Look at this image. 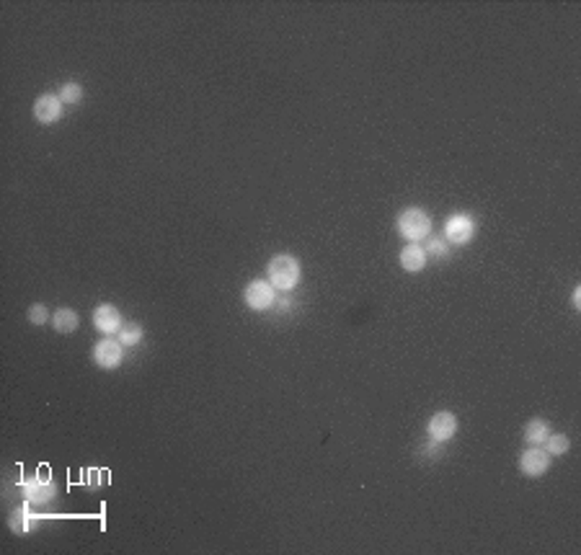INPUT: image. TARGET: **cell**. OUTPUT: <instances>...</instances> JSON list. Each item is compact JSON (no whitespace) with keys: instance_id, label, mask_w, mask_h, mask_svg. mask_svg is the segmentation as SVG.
Here are the masks:
<instances>
[{"instance_id":"6da1fadb","label":"cell","mask_w":581,"mask_h":555,"mask_svg":"<svg viewBox=\"0 0 581 555\" xmlns=\"http://www.w3.org/2000/svg\"><path fill=\"white\" fill-rule=\"evenodd\" d=\"M267 274L274 290L289 292L300 282V261H297V256H292V253H277V256L269 261Z\"/></svg>"},{"instance_id":"7a4b0ae2","label":"cell","mask_w":581,"mask_h":555,"mask_svg":"<svg viewBox=\"0 0 581 555\" xmlns=\"http://www.w3.org/2000/svg\"><path fill=\"white\" fill-rule=\"evenodd\" d=\"M400 238H406L408 243H419L421 238H427L432 233V217L421 207H406L395 220Z\"/></svg>"},{"instance_id":"3957f363","label":"cell","mask_w":581,"mask_h":555,"mask_svg":"<svg viewBox=\"0 0 581 555\" xmlns=\"http://www.w3.org/2000/svg\"><path fill=\"white\" fill-rule=\"evenodd\" d=\"M476 217L470 212H455L444 220V240L452 245H468L476 236Z\"/></svg>"},{"instance_id":"277c9868","label":"cell","mask_w":581,"mask_h":555,"mask_svg":"<svg viewBox=\"0 0 581 555\" xmlns=\"http://www.w3.org/2000/svg\"><path fill=\"white\" fill-rule=\"evenodd\" d=\"M243 302L251 307L253 312H267L277 305V295H274L272 282L267 279H253L251 285L243 290Z\"/></svg>"},{"instance_id":"5b68a950","label":"cell","mask_w":581,"mask_h":555,"mask_svg":"<svg viewBox=\"0 0 581 555\" xmlns=\"http://www.w3.org/2000/svg\"><path fill=\"white\" fill-rule=\"evenodd\" d=\"M91 354L98 369H117L122 361H124V344H122L119 339L104 336L101 341H96Z\"/></svg>"},{"instance_id":"8992f818","label":"cell","mask_w":581,"mask_h":555,"mask_svg":"<svg viewBox=\"0 0 581 555\" xmlns=\"http://www.w3.org/2000/svg\"><path fill=\"white\" fill-rule=\"evenodd\" d=\"M548 467H550V455H548L545 447H540V444L527 447V450L519 455V470L525 472L527 478H540V475H545Z\"/></svg>"},{"instance_id":"52a82bcc","label":"cell","mask_w":581,"mask_h":555,"mask_svg":"<svg viewBox=\"0 0 581 555\" xmlns=\"http://www.w3.org/2000/svg\"><path fill=\"white\" fill-rule=\"evenodd\" d=\"M427 434L432 442H449L457 434V416L449 411H437L427 423Z\"/></svg>"},{"instance_id":"ba28073f","label":"cell","mask_w":581,"mask_h":555,"mask_svg":"<svg viewBox=\"0 0 581 555\" xmlns=\"http://www.w3.org/2000/svg\"><path fill=\"white\" fill-rule=\"evenodd\" d=\"M63 98L55 93H42L34 101V119L39 125H55L63 117Z\"/></svg>"},{"instance_id":"9c48e42d","label":"cell","mask_w":581,"mask_h":555,"mask_svg":"<svg viewBox=\"0 0 581 555\" xmlns=\"http://www.w3.org/2000/svg\"><path fill=\"white\" fill-rule=\"evenodd\" d=\"M93 326L104 333V336H112V333H119V328L124 326V320H122V312L117 310V307L104 302V305H98L96 310H93Z\"/></svg>"},{"instance_id":"30bf717a","label":"cell","mask_w":581,"mask_h":555,"mask_svg":"<svg viewBox=\"0 0 581 555\" xmlns=\"http://www.w3.org/2000/svg\"><path fill=\"white\" fill-rule=\"evenodd\" d=\"M21 491L28 504H47V501L55 499V483H52V480H42L39 475L23 480Z\"/></svg>"},{"instance_id":"8fae6325","label":"cell","mask_w":581,"mask_h":555,"mask_svg":"<svg viewBox=\"0 0 581 555\" xmlns=\"http://www.w3.org/2000/svg\"><path fill=\"white\" fill-rule=\"evenodd\" d=\"M400 266L408 271V274H419L424 266H427L429 256L427 250H424V245L421 243H408L403 245V250H400Z\"/></svg>"},{"instance_id":"7c38bea8","label":"cell","mask_w":581,"mask_h":555,"mask_svg":"<svg viewBox=\"0 0 581 555\" xmlns=\"http://www.w3.org/2000/svg\"><path fill=\"white\" fill-rule=\"evenodd\" d=\"M52 326H55L57 333H73L80 326V318H78V312L73 307H60L52 315Z\"/></svg>"},{"instance_id":"4fadbf2b","label":"cell","mask_w":581,"mask_h":555,"mask_svg":"<svg viewBox=\"0 0 581 555\" xmlns=\"http://www.w3.org/2000/svg\"><path fill=\"white\" fill-rule=\"evenodd\" d=\"M550 434V423L545 418H530L525 426V442L527 444H543Z\"/></svg>"},{"instance_id":"5bb4252c","label":"cell","mask_w":581,"mask_h":555,"mask_svg":"<svg viewBox=\"0 0 581 555\" xmlns=\"http://www.w3.org/2000/svg\"><path fill=\"white\" fill-rule=\"evenodd\" d=\"M26 504H28V501H26ZM26 504L16 507L14 512H11V517H8V524H11V529H14L16 534H26L28 524H31V514H28Z\"/></svg>"},{"instance_id":"9a60e30c","label":"cell","mask_w":581,"mask_h":555,"mask_svg":"<svg viewBox=\"0 0 581 555\" xmlns=\"http://www.w3.org/2000/svg\"><path fill=\"white\" fill-rule=\"evenodd\" d=\"M142 336H145V331H142L140 323H132V320H127L124 326L119 328V341L124 344V347H137L142 341Z\"/></svg>"},{"instance_id":"2e32d148","label":"cell","mask_w":581,"mask_h":555,"mask_svg":"<svg viewBox=\"0 0 581 555\" xmlns=\"http://www.w3.org/2000/svg\"><path fill=\"white\" fill-rule=\"evenodd\" d=\"M83 85L75 83V80H68V83H63V88H60V93L57 96L63 98L65 106H73V104H80L83 101Z\"/></svg>"},{"instance_id":"e0dca14e","label":"cell","mask_w":581,"mask_h":555,"mask_svg":"<svg viewBox=\"0 0 581 555\" xmlns=\"http://www.w3.org/2000/svg\"><path fill=\"white\" fill-rule=\"evenodd\" d=\"M543 444H545L548 455H566L568 447H571L566 434H548V439Z\"/></svg>"},{"instance_id":"ac0fdd59","label":"cell","mask_w":581,"mask_h":555,"mask_svg":"<svg viewBox=\"0 0 581 555\" xmlns=\"http://www.w3.org/2000/svg\"><path fill=\"white\" fill-rule=\"evenodd\" d=\"M26 320L31 323V326H44L47 320H52L49 318V310L42 305V302H36V305H31L26 310Z\"/></svg>"},{"instance_id":"d6986e66","label":"cell","mask_w":581,"mask_h":555,"mask_svg":"<svg viewBox=\"0 0 581 555\" xmlns=\"http://www.w3.org/2000/svg\"><path fill=\"white\" fill-rule=\"evenodd\" d=\"M424 250H427V256H439V258H444L447 256V243L442 240V238H429L427 240V245H424Z\"/></svg>"},{"instance_id":"ffe728a7","label":"cell","mask_w":581,"mask_h":555,"mask_svg":"<svg viewBox=\"0 0 581 555\" xmlns=\"http://www.w3.org/2000/svg\"><path fill=\"white\" fill-rule=\"evenodd\" d=\"M85 478H88V488H98V486H101V480L109 478V472L96 470V467H93V470L85 472Z\"/></svg>"},{"instance_id":"44dd1931","label":"cell","mask_w":581,"mask_h":555,"mask_svg":"<svg viewBox=\"0 0 581 555\" xmlns=\"http://www.w3.org/2000/svg\"><path fill=\"white\" fill-rule=\"evenodd\" d=\"M36 475H39V478H42V480H49V467H47V465H42V467H39V472H36Z\"/></svg>"},{"instance_id":"7402d4cb","label":"cell","mask_w":581,"mask_h":555,"mask_svg":"<svg viewBox=\"0 0 581 555\" xmlns=\"http://www.w3.org/2000/svg\"><path fill=\"white\" fill-rule=\"evenodd\" d=\"M579 297H581V290L576 287V290H574V307H576V310L581 307V300H579Z\"/></svg>"}]
</instances>
